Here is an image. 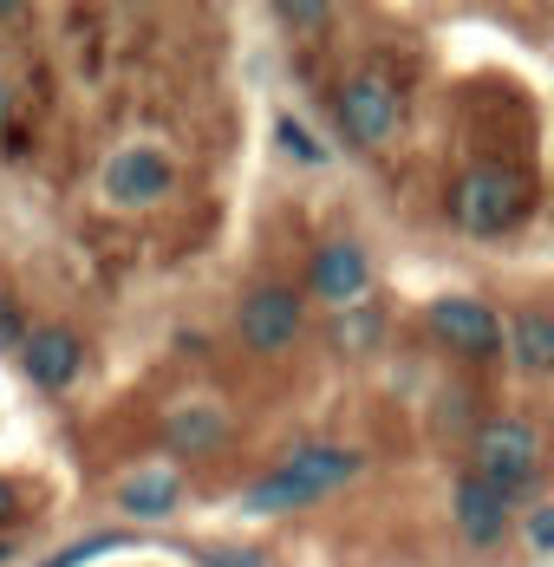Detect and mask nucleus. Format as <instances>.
<instances>
[{
    "label": "nucleus",
    "instance_id": "1",
    "mask_svg": "<svg viewBox=\"0 0 554 567\" xmlns=\"http://www.w3.org/2000/svg\"><path fill=\"white\" fill-rule=\"evenodd\" d=\"M366 470L359 451H339V444H314V451H294L275 476H261L255 489H242V509L248 515H280V509H300L314 496H327L339 483H352Z\"/></svg>",
    "mask_w": 554,
    "mask_h": 567
},
{
    "label": "nucleus",
    "instance_id": "2",
    "mask_svg": "<svg viewBox=\"0 0 554 567\" xmlns=\"http://www.w3.org/2000/svg\"><path fill=\"white\" fill-rule=\"evenodd\" d=\"M529 209V176L509 164H476L456 183V223L470 235H509Z\"/></svg>",
    "mask_w": 554,
    "mask_h": 567
},
{
    "label": "nucleus",
    "instance_id": "3",
    "mask_svg": "<svg viewBox=\"0 0 554 567\" xmlns=\"http://www.w3.org/2000/svg\"><path fill=\"white\" fill-rule=\"evenodd\" d=\"M535 470H542V437L529 417H490L476 431V476H490L496 489L515 496L522 483H535Z\"/></svg>",
    "mask_w": 554,
    "mask_h": 567
},
{
    "label": "nucleus",
    "instance_id": "4",
    "mask_svg": "<svg viewBox=\"0 0 554 567\" xmlns=\"http://www.w3.org/2000/svg\"><path fill=\"white\" fill-rule=\"evenodd\" d=\"M431 333L450 340V352L490 359V352L502 346V320L483 307V300H470V293H443V300H431Z\"/></svg>",
    "mask_w": 554,
    "mask_h": 567
},
{
    "label": "nucleus",
    "instance_id": "5",
    "mask_svg": "<svg viewBox=\"0 0 554 567\" xmlns=\"http://www.w3.org/2000/svg\"><path fill=\"white\" fill-rule=\"evenodd\" d=\"M170 157L157 144H124L117 157L105 164V196L111 203H124V209H137V203H157L170 196Z\"/></svg>",
    "mask_w": 554,
    "mask_h": 567
},
{
    "label": "nucleus",
    "instance_id": "6",
    "mask_svg": "<svg viewBox=\"0 0 554 567\" xmlns=\"http://www.w3.org/2000/svg\"><path fill=\"white\" fill-rule=\"evenodd\" d=\"M391 124H398V92H391V79L366 72V79H352V85L339 92V131H346L352 144H386Z\"/></svg>",
    "mask_w": 554,
    "mask_h": 567
},
{
    "label": "nucleus",
    "instance_id": "7",
    "mask_svg": "<svg viewBox=\"0 0 554 567\" xmlns=\"http://www.w3.org/2000/svg\"><path fill=\"white\" fill-rule=\"evenodd\" d=\"M294 333H300L294 287H255L242 300V340L255 346V352H280V346H294Z\"/></svg>",
    "mask_w": 554,
    "mask_h": 567
},
{
    "label": "nucleus",
    "instance_id": "8",
    "mask_svg": "<svg viewBox=\"0 0 554 567\" xmlns=\"http://www.w3.org/2000/svg\"><path fill=\"white\" fill-rule=\"evenodd\" d=\"M366 287H372V261H366L359 241H327V248L314 255V293H320V300H332V307H359Z\"/></svg>",
    "mask_w": 554,
    "mask_h": 567
},
{
    "label": "nucleus",
    "instance_id": "9",
    "mask_svg": "<svg viewBox=\"0 0 554 567\" xmlns=\"http://www.w3.org/2000/svg\"><path fill=\"white\" fill-rule=\"evenodd\" d=\"M509 489H496L490 476H463L456 483V496H450V515H456V528L470 535V542H502V528H509Z\"/></svg>",
    "mask_w": 554,
    "mask_h": 567
},
{
    "label": "nucleus",
    "instance_id": "10",
    "mask_svg": "<svg viewBox=\"0 0 554 567\" xmlns=\"http://www.w3.org/2000/svg\"><path fill=\"white\" fill-rule=\"evenodd\" d=\"M20 365H27V379H33V385L59 392V385H72V379H79L85 346H79V333H65V327H47V333H33V340H27Z\"/></svg>",
    "mask_w": 554,
    "mask_h": 567
},
{
    "label": "nucleus",
    "instance_id": "11",
    "mask_svg": "<svg viewBox=\"0 0 554 567\" xmlns=\"http://www.w3.org/2000/svg\"><path fill=\"white\" fill-rule=\"evenodd\" d=\"M509 359H515V372H554V313H515V327H509Z\"/></svg>",
    "mask_w": 554,
    "mask_h": 567
},
{
    "label": "nucleus",
    "instance_id": "12",
    "mask_svg": "<svg viewBox=\"0 0 554 567\" xmlns=\"http://www.w3.org/2000/svg\"><path fill=\"white\" fill-rule=\"evenodd\" d=\"M222 437V411L216 404H189V411H176V417H170L164 424V444L170 451H209V444H216Z\"/></svg>",
    "mask_w": 554,
    "mask_h": 567
},
{
    "label": "nucleus",
    "instance_id": "13",
    "mask_svg": "<svg viewBox=\"0 0 554 567\" xmlns=\"http://www.w3.org/2000/svg\"><path fill=\"white\" fill-rule=\"evenodd\" d=\"M117 503L131 515H170L176 509V476H170V470H137V476L117 489Z\"/></svg>",
    "mask_w": 554,
    "mask_h": 567
},
{
    "label": "nucleus",
    "instance_id": "14",
    "mask_svg": "<svg viewBox=\"0 0 554 567\" xmlns=\"http://www.w3.org/2000/svg\"><path fill=\"white\" fill-rule=\"evenodd\" d=\"M275 137H280V151H287V157H300V164H320V157H327V151L314 144V131H307L300 117H280Z\"/></svg>",
    "mask_w": 554,
    "mask_h": 567
},
{
    "label": "nucleus",
    "instance_id": "15",
    "mask_svg": "<svg viewBox=\"0 0 554 567\" xmlns=\"http://www.w3.org/2000/svg\"><path fill=\"white\" fill-rule=\"evenodd\" d=\"M117 548V535H85V542H72L65 555H53L47 567H79V561H92V555H111Z\"/></svg>",
    "mask_w": 554,
    "mask_h": 567
},
{
    "label": "nucleus",
    "instance_id": "16",
    "mask_svg": "<svg viewBox=\"0 0 554 567\" xmlns=\"http://www.w3.org/2000/svg\"><path fill=\"white\" fill-rule=\"evenodd\" d=\"M0 352H27V320L7 293H0Z\"/></svg>",
    "mask_w": 554,
    "mask_h": 567
},
{
    "label": "nucleus",
    "instance_id": "17",
    "mask_svg": "<svg viewBox=\"0 0 554 567\" xmlns=\"http://www.w3.org/2000/svg\"><path fill=\"white\" fill-rule=\"evenodd\" d=\"M372 333H379V320H372V313H352V320H339V327H332V340H339V346H372Z\"/></svg>",
    "mask_w": 554,
    "mask_h": 567
},
{
    "label": "nucleus",
    "instance_id": "18",
    "mask_svg": "<svg viewBox=\"0 0 554 567\" xmlns=\"http://www.w3.org/2000/svg\"><path fill=\"white\" fill-rule=\"evenodd\" d=\"M280 20H287V27H327L332 13L327 7H314V0H300V7H280Z\"/></svg>",
    "mask_w": 554,
    "mask_h": 567
},
{
    "label": "nucleus",
    "instance_id": "19",
    "mask_svg": "<svg viewBox=\"0 0 554 567\" xmlns=\"http://www.w3.org/2000/svg\"><path fill=\"white\" fill-rule=\"evenodd\" d=\"M529 542H535L542 555L554 548V509H535V522H529Z\"/></svg>",
    "mask_w": 554,
    "mask_h": 567
},
{
    "label": "nucleus",
    "instance_id": "20",
    "mask_svg": "<svg viewBox=\"0 0 554 567\" xmlns=\"http://www.w3.org/2000/svg\"><path fill=\"white\" fill-rule=\"evenodd\" d=\"M203 567H261V561H255L248 548H216V555H209Z\"/></svg>",
    "mask_w": 554,
    "mask_h": 567
},
{
    "label": "nucleus",
    "instance_id": "21",
    "mask_svg": "<svg viewBox=\"0 0 554 567\" xmlns=\"http://www.w3.org/2000/svg\"><path fill=\"white\" fill-rule=\"evenodd\" d=\"M7 515H13V489H7V483H0V522H7Z\"/></svg>",
    "mask_w": 554,
    "mask_h": 567
},
{
    "label": "nucleus",
    "instance_id": "22",
    "mask_svg": "<svg viewBox=\"0 0 554 567\" xmlns=\"http://www.w3.org/2000/svg\"><path fill=\"white\" fill-rule=\"evenodd\" d=\"M0 112H7V85H0Z\"/></svg>",
    "mask_w": 554,
    "mask_h": 567
},
{
    "label": "nucleus",
    "instance_id": "23",
    "mask_svg": "<svg viewBox=\"0 0 554 567\" xmlns=\"http://www.w3.org/2000/svg\"><path fill=\"white\" fill-rule=\"evenodd\" d=\"M0 561H7V548H0Z\"/></svg>",
    "mask_w": 554,
    "mask_h": 567
}]
</instances>
